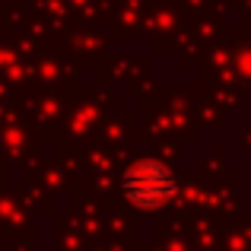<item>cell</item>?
<instances>
[{
  "label": "cell",
  "mask_w": 251,
  "mask_h": 251,
  "mask_svg": "<svg viewBox=\"0 0 251 251\" xmlns=\"http://www.w3.org/2000/svg\"><path fill=\"white\" fill-rule=\"evenodd\" d=\"M121 191L134 207L140 210H159L178 194V178L166 162L159 159H140L134 162L121 178Z\"/></svg>",
  "instance_id": "obj_1"
}]
</instances>
